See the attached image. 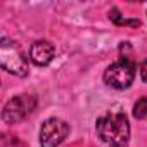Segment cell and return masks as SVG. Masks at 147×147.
<instances>
[{
	"label": "cell",
	"instance_id": "1",
	"mask_svg": "<svg viewBox=\"0 0 147 147\" xmlns=\"http://www.w3.org/2000/svg\"><path fill=\"white\" fill-rule=\"evenodd\" d=\"M95 130L107 147H126L130 142V121L125 113L109 111L97 118Z\"/></svg>",
	"mask_w": 147,
	"mask_h": 147
},
{
	"label": "cell",
	"instance_id": "2",
	"mask_svg": "<svg viewBox=\"0 0 147 147\" xmlns=\"http://www.w3.org/2000/svg\"><path fill=\"white\" fill-rule=\"evenodd\" d=\"M0 64L11 75L21 76V78L28 75V59L21 45L9 38H4L2 43H0Z\"/></svg>",
	"mask_w": 147,
	"mask_h": 147
},
{
	"label": "cell",
	"instance_id": "3",
	"mask_svg": "<svg viewBox=\"0 0 147 147\" xmlns=\"http://www.w3.org/2000/svg\"><path fill=\"white\" fill-rule=\"evenodd\" d=\"M135 73H137L135 62L130 57H121L119 61L107 66V69L104 71V82L113 88L125 90L133 83Z\"/></svg>",
	"mask_w": 147,
	"mask_h": 147
},
{
	"label": "cell",
	"instance_id": "4",
	"mask_svg": "<svg viewBox=\"0 0 147 147\" xmlns=\"http://www.w3.org/2000/svg\"><path fill=\"white\" fill-rule=\"evenodd\" d=\"M36 97L31 95V94H21V95H16L12 97L5 106H4V111H2V119L9 125H16V123H21L24 121L35 109H36Z\"/></svg>",
	"mask_w": 147,
	"mask_h": 147
},
{
	"label": "cell",
	"instance_id": "5",
	"mask_svg": "<svg viewBox=\"0 0 147 147\" xmlns=\"http://www.w3.org/2000/svg\"><path fill=\"white\" fill-rule=\"evenodd\" d=\"M69 135V125L61 118H49L40 128V145L42 147H59Z\"/></svg>",
	"mask_w": 147,
	"mask_h": 147
},
{
	"label": "cell",
	"instance_id": "6",
	"mask_svg": "<svg viewBox=\"0 0 147 147\" xmlns=\"http://www.w3.org/2000/svg\"><path fill=\"white\" fill-rule=\"evenodd\" d=\"M55 57V47L47 40H38L30 47V59L36 66H49Z\"/></svg>",
	"mask_w": 147,
	"mask_h": 147
},
{
	"label": "cell",
	"instance_id": "7",
	"mask_svg": "<svg viewBox=\"0 0 147 147\" xmlns=\"http://www.w3.org/2000/svg\"><path fill=\"white\" fill-rule=\"evenodd\" d=\"M109 19H111L114 24H126V26H131V28L140 26V19H126V18L123 19L118 9H113V11L109 12Z\"/></svg>",
	"mask_w": 147,
	"mask_h": 147
},
{
	"label": "cell",
	"instance_id": "8",
	"mask_svg": "<svg viewBox=\"0 0 147 147\" xmlns=\"http://www.w3.org/2000/svg\"><path fill=\"white\" fill-rule=\"evenodd\" d=\"M133 116L137 119H144L147 118V97H142L135 102L133 106Z\"/></svg>",
	"mask_w": 147,
	"mask_h": 147
},
{
	"label": "cell",
	"instance_id": "9",
	"mask_svg": "<svg viewBox=\"0 0 147 147\" xmlns=\"http://www.w3.org/2000/svg\"><path fill=\"white\" fill-rule=\"evenodd\" d=\"M138 69H140V78H142V82H144V83H147V59L140 64V67H138Z\"/></svg>",
	"mask_w": 147,
	"mask_h": 147
}]
</instances>
